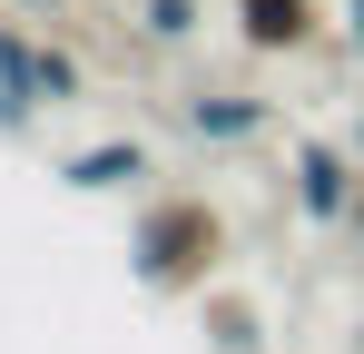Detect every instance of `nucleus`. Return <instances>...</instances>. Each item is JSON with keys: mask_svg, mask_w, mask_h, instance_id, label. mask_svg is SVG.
Wrapping results in <instances>:
<instances>
[{"mask_svg": "<svg viewBox=\"0 0 364 354\" xmlns=\"http://www.w3.org/2000/svg\"><path fill=\"white\" fill-rule=\"evenodd\" d=\"M128 266H138V286L148 295H197L217 266H227V217L207 207V197H148L138 207V227H128Z\"/></svg>", "mask_w": 364, "mask_h": 354, "instance_id": "f257e3e1", "label": "nucleus"}, {"mask_svg": "<svg viewBox=\"0 0 364 354\" xmlns=\"http://www.w3.org/2000/svg\"><path fill=\"white\" fill-rule=\"evenodd\" d=\"M355 148H335V138H296V217L305 227H335V217H355Z\"/></svg>", "mask_w": 364, "mask_h": 354, "instance_id": "f03ea898", "label": "nucleus"}, {"mask_svg": "<svg viewBox=\"0 0 364 354\" xmlns=\"http://www.w3.org/2000/svg\"><path fill=\"white\" fill-rule=\"evenodd\" d=\"M237 30H246V50H276V59H296V50H315L325 10H315V0H237Z\"/></svg>", "mask_w": 364, "mask_h": 354, "instance_id": "7ed1b4c3", "label": "nucleus"}, {"mask_svg": "<svg viewBox=\"0 0 364 354\" xmlns=\"http://www.w3.org/2000/svg\"><path fill=\"white\" fill-rule=\"evenodd\" d=\"M187 128H197L207 148H256V138L276 128V109H266V99H237V89H197V99H187Z\"/></svg>", "mask_w": 364, "mask_h": 354, "instance_id": "20e7f679", "label": "nucleus"}, {"mask_svg": "<svg viewBox=\"0 0 364 354\" xmlns=\"http://www.w3.org/2000/svg\"><path fill=\"white\" fill-rule=\"evenodd\" d=\"M40 109H50V99H40V79H30V30H10V20H0V128L20 138Z\"/></svg>", "mask_w": 364, "mask_h": 354, "instance_id": "39448f33", "label": "nucleus"}, {"mask_svg": "<svg viewBox=\"0 0 364 354\" xmlns=\"http://www.w3.org/2000/svg\"><path fill=\"white\" fill-rule=\"evenodd\" d=\"M69 187H128V177H148V138H99V148H79V158H60Z\"/></svg>", "mask_w": 364, "mask_h": 354, "instance_id": "423d86ee", "label": "nucleus"}, {"mask_svg": "<svg viewBox=\"0 0 364 354\" xmlns=\"http://www.w3.org/2000/svg\"><path fill=\"white\" fill-rule=\"evenodd\" d=\"M30 79H40V99H50V109H69V99L89 89V79H79V59L50 50V40H30Z\"/></svg>", "mask_w": 364, "mask_h": 354, "instance_id": "0eeeda50", "label": "nucleus"}, {"mask_svg": "<svg viewBox=\"0 0 364 354\" xmlns=\"http://www.w3.org/2000/svg\"><path fill=\"white\" fill-rule=\"evenodd\" d=\"M138 30H148V40H168V50H178L187 30H197V0H138Z\"/></svg>", "mask_w": 364, "mask_h": 354, "instance_id": "6e6552de", "label": "nucleus"}, {"mask_svg": "<svg viewBox=\"0 0 364 354\" xmlns=\"http://www.w3.org/2000/svg\"><path fill=\"white\" fill-rule=\"evenodd\" d=\"M207 325H217V345H227V354H256V315H246V305H217Z\"/></svg>", "mask_w": 364, "mask_h": 354, "instance_id": "1a4fd4ad", "label": "nucleus"}, {"mask_svg": "<svg viewBox=\"0 0 364 354\" xmlns=\"http://www.w3.org/2000/svg\"><path fill=\"white\" fill-rule=\"evenodd\" d=\"M345 50H364V0H345Z\"/></svg>", "mask_w": 364, "mask_h": 354, "instance_id": "9d476101", "label": "nucleus"}, {"mask_svg": "<svg viewBox=\"0 0 364 354\" xmlns=\"http://www.w3.org/2000/svg\"><path fill=\"white\" fill-rule=\"evenodd\" d=\"M20 10H60V0H20Z\"/></svg>", "mask_w": 364, "mask_h": 354, "instance_id": "9b49d317", "label": "nucleus"}, {"mask_svg": "<svg viewBox=\"0 0 364 354\" xmlns=\"http://www.w3.org/2000/svg\"><path fill=\"white\" fill-rule=\"evenodd\" d=\"M355 158H364V118H355Z\"/></svg>", "mask_w": 364, "mask_h": 354, "instance_id": "f8f14e48", "label": "nucleus"}, {"mask_svg": "<svg viewBox=\"0 0 364 354\" xmlns=\"http://www.w3.org/2000/svg\"><path fill=\"white\" fill-rule=\"evenodd\" d=\"M355 227H364V187H355Z\"/></svg>", "mask_w": 364, "mask_h": 354, "instance_id": "ddd939ff", "label": "nucleus"}]
</instances>
